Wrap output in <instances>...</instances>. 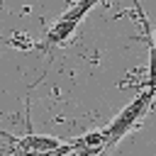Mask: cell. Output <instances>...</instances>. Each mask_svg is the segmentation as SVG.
<instances>
[{
  "mask_svg": "<svg viewBox=\"0 0 156 156\" xmlns=\"http://www.w3.org/2000/svg\"><path fill=\"white\" fill-rule=\"evenodd\" d=\"M0 136H5L12 149L39 151V154H46V151H51V149H56V146L63 144V139H56V136H49V134H32V132H27L24 136H12V134L0 132Z\"/></svg>",
  "mask_w": 156,
  "mask_h": 156,
  "instance_id": "obj_2",
  "label": "cell"
},
{
  "mask_svg": "<svg viewBox=\"0 0 156 156\" xmlns=\"http://www.w3.org/2000/svg\"><path fill=\"white\" fill-rule=\"evenodd\" d=\"M78 29V22H68V20H56L51 27H49V32L44 34V39L39 41V51H44V54H49L51 56V51L54 49H58L61 44H66L71 37H73V32Z\"/></svg>",
  "mask_w": 156,
  "mask_h": 156,
  "instance_id": "obj_3",
  "label": "cell"
},
{
  "mask_svg": "<svg viewBox=\"0 0 156 156\" xmlns=\"http://www.w3.org/2000/svg\"><path fill=\"white\" fill-rule=\"evenodd\" d=\"M98 2H100V0H78V2H76L73 7H68L58 20H68V22H78V24H80V22H83V17H85V15H88Z\"/></svg>",
  "mask_w": 156,
  "mask_h": 156,
  "instance_id": "obj_4",
  "label": "cell"
},
{
  "mask_svg": "<svg viewBox=\"0 0 156 156\" xmlns=\"http://www.w3.org/2000/svg\"><path fill=\"white\" fill-rule=\"evenodd\" d=\"M154 95H156V88H154Z\"/></svg>",
  "mask_w": 156,
  "mask_h": 156,
  "instance_id": "obj_6",
  "label": "cell"
},
{
  "mask_svg": "<svg viewBox=\"0 0 156 156\" xmlns=\"http://www.w3.org/2000/svg\"><path fill=\"white\" fill-rule=\"evenodd\" d=\"M66 156H80V154H78V149H76V146H73V149H71V151H68V154H66Z\"/></svg>",
  "mask_w": 156,
  "mask_h": 156,
  "instance_id": "obj_5",
  "label": "cell"
},
{
  "mask_svg": "<svg viewBox=\"0 0 156 156\" xmlns=\"http://www.w3.org/2000/svg\"><path fill=\"white\" fill-rule=\"evenodd\" d=\"M154 98H156L154 90L146 88L144 93H139L136 98H132V102L124 105V107L117 112V117L102 129V132H105V151H107V154H110L129 132H134V127H136V124L144 119V115L149 112Z\"/></svg>",
  "mask_w": 156,
  "mask_h": 156,
  "instance_id": "obj_1",
  "label": "cell"
}]
</instances>
